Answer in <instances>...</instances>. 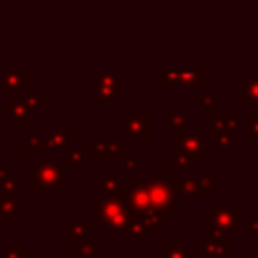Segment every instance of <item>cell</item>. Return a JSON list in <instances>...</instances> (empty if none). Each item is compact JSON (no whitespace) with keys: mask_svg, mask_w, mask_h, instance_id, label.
<instances>
[{"mask_svg":"<svg viewBox=\"0 0 258 258\" xmlns=\"http://www.w3.org/2000/svg\"><path fill=\"white\" fill-rule=\"evenodd\" d=\"M129 208L121 194H103L95 198V220L109 232H123L127 226Z\"/></svg>","mask_w":258,"mask_h":258,"instance_id":"6da1fadb","label":"cell"},{"mask_svg":"<svg viewBox=\"0 0 258 258\" xmlns=\"http://www.w3.org/2000/svg\"><path fill=\"white\" fill-rule=\"evenodd\" d=\"M143 187L153 208L171 216L177 212L175 189L171 185V177H143Z\"/></svg>","mask_w":258,"mask_h":258,"instance_id":"7a4b0ae2","label":"cell"},{"mask_svg":"<svg viewBox=\"0 0 258 258\" xmlns=\"http://www.w3.org/2000/svg\"><path fill=\"white\" fill-rule=\"evenodd\" d=\"M240 206H214L206 216L204 222L218 232H240Z\"/></svg>","mask_w":258,"mask_h":258,"instance_id":"3957f363","label":"cell"},{"mask_svg":"<svg viewBox=\"0 0 258 258\" xmlns=\"http://www.w3.org/2000/svg\"><path fill=\"white\" fill-rule=\"evenodd\" d=\"M175 149L177 153H185L194 157L196 161H202L206 157L204 151V135L200 131H175Z\"/></svg>","mask_w":258,"mask_h":258,"instance_id":"277c9868","label":"cell"},{"mask_svg":"<svg viewBox=\"0 0 258 258\" xmlns=\"http://www.w3.org/2000/svg\"><path fill=\"white\" fill-rule=\"evenodd\" d=\"M204 254L206 258H232V242L218 230H208L204 234Z\"/></svg>","mask_w":258,"mask_h":258,"instance_id":"5b68a950","label":"cell"},{"mask_svg":"<svg viewBox=\"0 0 258 258\" xmlns=\"http://www.w3.org/2000/svg\"><path fill=\"white\" fill-rule=\"evenodd\" d=\"M123 129L137 141H149V115L147 113H123Z\"/></svg>","mask_w":258,"mask_h":258,"instance_id":"8992f818","label":"cell"},{"mask_svg":"<svg viewBox=\"0 0 258 258\" xmlns=\"http://www.w3.org/2000/svg\"><path fill=\"white\" fill-rule=\"evenodd\" d=\"M119 95V79L111 73L105 71L99 79H97V87H95V103H107L113 97Z\"/></svg>","mask_w":258,"mask_h":258,"instance_id":"52a82bcc","label":"cell"},{"mask_svg":"<svg viewBox=\"0 0 258 258\" xmlns=\"http://www.w3.org/2000/svg\"><path fill=\"white\" fill-rule=\"evenodd\" d=\"M177 87H204L206 71L204 67H175Z\"/></svg>","mask_w":258,"mask_h":258,"instance_id":"ba28073f","label":"cell"},{"mask_svg":"<svg viewBox=\"0 0 258 258\" xmlns=\"http://www.w3.org/2000/svg\"><path fill=\"white\" fill-rule=\"evenodd\" d=\"M125 230L129 232V236H131L133 240L143 242V244H147V242H149V236H151V234H149V230H147L145 222L141 220V214H139V212H129Z\"/></svg>","mask_w":258,"mask_h":258,"instance_id":"9c48e42d","label":"cell"},{"mask_svg":"<svg viewBox=\"0 0 258 258\" xmlns=\"http://www.w3.org/2000/svg\"><path fill=\"white\" fill-rule=\"evenodd\" d=\"M157 258H196V252L189 250V246L185 242L171 240L163 246V250L157 252Z\"/></svg>","mask_w":258,"mask_h":258,"instance_id":"30bf717a","label":"cell"},{"mask_svg":"<svg viewBox=\"0 0 258 258\" xmlns=\"http://www.w3.org/2000/svg\"><path fill=\"white\" fill-rule=\"evenodd\" d=\"M240 103L244 105L258 103V79L256 77H240Z\"/></svg>","mask_w":258,"mask_h":258,"instance_id":"8fae6325","label":"cell"},{"mask_svg":"<svg viewBox=\"0 0 258 258\" xmlns=\"http://www.w3.org/2000/svg\"><path fill=\"white\" fill-rule=\"evenodd\" d=\"M240 119H242V117H240L238 113L214 117V121H212L214 133H234V131L240 127Z\"/></svg>","mask_w":258,"mask_h":258,"instance_id":"7c38bea8","label":"cell"},{"mask_svg":"<svg viewBox=\"0 0 258 258\" xmlns=\"http://www.w3.org/2000/svg\"><path fill=\"white\" fill-rule=\"evenodd\" d=\"M93 149H95V157L97 159H103V161H109L113 157H119L121 151H123V147H121L119 141H97L93 145Z\"/></svg>","mask_w":258,"mask_h":258,"instance_id":"4fadbf2b","label":"cell"},{"mask_svg":"<svg viewBox=\"0 0 258 258\" xmlns=\"http://www.w3.org/2000/svg\"><path fill=\"white\" fill-rule=\"evenodd\" d=\"M139 214H141V220L145 222L149 234H155L163 224H167V214H163V212L157 210V208H149V210H143V212H139Z\"/></svg>","mask_w":258,"mask_h":258,"instance_id":"5bb4252c","label":"cell"},{"mask_svg":"<svg viewBox=\"0 0 258 258\" xmlns=\"http://www.w3.org/2000/svg\"><path fill=\"white\" fill-rule=\"evenodd\" d=\"M93 232V224H89L85 220V216H77V220L73 222V226L69 228V242H83V238L87 234Z\"/></svg>","mask_w":258,"mask_h":258,"instance_id":"9a60e30c","label":"cell"},{"mask_svg":"<svg viewBox=\"0 0 258 258\" xmlns=\"http://www.w3.org/2000/svg\"><path fill=\"white\" fill-rule=\"evenodd\" d=\"M165 165H167V169H194L196 159L185 153H177L175 157L165 159Z\"/></svg>","mask_w":258,"mask_h":258,"instance_id":"2e32d148","label":"cell"},{"mask_svg":"<svg viewBox=\"0 0 258 258\" xmlns=\"http://www.w3.org/2000/svg\"><path fill=\"white\" fill-rule=\"evenodd\" d=\"M157 85L159 87H177L175 67H159L157 69Z\"/></svg>","mask_w":258,"mask_h":258,"instance_id":"e0dca14e","label":"cell"},{"mask_svg":"<svg viewBox=\"0 0 258 258\" xmlns=\"http://www.w3.org/2000/svg\"><path fill=\"white\" fill-rule=\"evenodd\" d=\"M194 196L212 198L214 196V181L210 177H194Z\"/></svg>","mask_w":258,"mask_h":258,"instance_id":"ac0fdd59","label":"cell"},{"mask_svg":"<svg viewBox=\"0 0 258 258\" xmlns=\"http://www.w3.org/2000/svg\"><path fill=\"white\" fill-rule=\"evenodd\" d=\"M103 185H105L107 194H119V191L123 189V181H121V177H117L109 167L103 171Z\"/></svg>","mask_w":258,"mask_h":258,"instance_id":"d6986e66","label":"cell"},{"mask_svg":"<svg viewBox=\"0 0 258 258\" xmlns=\"http://www.w3.org/2000/svg\"><path fill=\"white\" fill-rule=\"evenodd\" d=\"M165 125H167L169 131L175 133V131L183 129V125H185V115H183V113H177V111H171V113L165 115Z\"/></svg>","mask_w":258,"mask_h":258,"instance_id":"ffe728a7","label":"cell"},{"mask_svg":"<svg viewBox=\"0 0 258 258\" xmlns=\"http://www.w3.org/2000/svg\"><path fill=\"white\" fill-rule=\"evenodd\" d=\"M214 147L218 151H230L234 147V137L232 133H216L214 137Z\"/></svg>","mask_w":258,"mask_h":258,"instance_id":"44dd1931","label":"cell"},{"mask_svg":"<svg viewBox=\"0 0 258 258\" xmlns=\"http://www.w3.org/2000/svg\"><path fill=\"white\" fill-rule=\"evenodd\" d=\"M194 101L202 107V111H204L206 115H212V113H214V97H212V95L198 93V95H194Z\"/></svg>","mask_w":258,"mask_h":258,"instance_id":"7402d4cb","label":"cell"},{"mask_svg":"<svg viewBox=\"0 0 258 258\" xmlns=\"http://www.w3.org/2000/svg\"><path fill=\"white\" fill-rule=\"evenodd\" d=\"M87 161V155L83 149H77V151H71L69 157H67V165L69 167H79V165H85Z\"/></svg>","mask_w":258,"mask_h":258,"instance_id":"603a6c76","label":"cell"},{"mask_svg":"<svg viewBox=\"0 0 258 258\" xmlns=\"http://www.w3.org/2000/svg\"><path fill=\"white\" fill-rule=\"evenodd\" d=\"M79 256L81 258H93L95 256V244L93 242H79Z\"/></svg>","mask_w":258,"mask_h":258,"instance_id":"cb8c5ba5","label":"cell"},{"mask_svg":"<svg viewBox=\"0 0 258 258\" xmlns=\"http://www.w3.org/2000/svg\"><path fill=\"white\" fill-rule=\"evenodd\" d=\"M248 131H250L252 139H258V113L248 115Z\"/></svg>","mask_w":258,"mask_h":258,"instance_id":"d4e9b609","label":"cell"},{"mask_svg":"<svg viewBox=\"0 0 258 258\" xmlns=\"http://www.w3.org/2000/svg\"><path fill=\"white\" fill-rule=\"evenodd\" d=\"M121 165H123L125 169H127V167H135V169H139V167H141V159H123Z\"/></svg>","mask_w":258,"mask_h":258,"instance_id":"484cf974","label":"cell"},{"mask_svg":"<svg viewBox=\"0 0 258 258\" xmlns=\"http://www.w3.org/2000/svg\"><path fill=\"white\" fill-rule=\"evenodd\" d=\"M248 224H250V230H252V234H258V216H250Z\"/></svg>","mask_w":258,"mask_h":258,"instance_id":"4316f807","label":"cell"},{"mask_svg":"<svg viewBox=\"0 0 258 258\" xmlns=\"http://www.w3.org/2000/svg\"><path fill=\"white\" fill-rule=\"evenodd\" d=\"M240 258H258V252H252V250H242V252H240Z\"/></svg>","mask_w":258,"mask_h":258,"instance_id":"83f0119b","label":"cell"},{"mask_svg":"<svg viewBox=\"0 0 258 258\" xmlns=\"http://www.w3.org/2000/svg\"><path fill=\"white\" fill-rule=\"evenodd\" d=\"M58 258H73V256H69V254H58Z\"/></svg>","mask_w":258,"mask_h":258,"instance_id":"f1b7e54d","label":"cell"}]
</instances>
